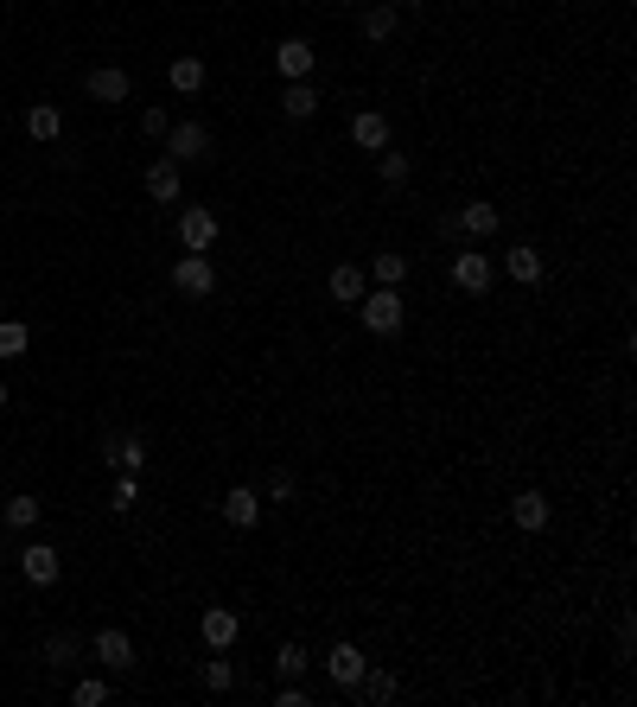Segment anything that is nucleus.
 Segmentation results:
<instances>
[{
	"mask_svg": "<svg viewBox=\"0 0 637 707\" xmlns=\"http://www.w3.org/2000/svg\"><path fill=\"white\" fill-rule=\"evenodd\" d=\"M357 319L370 325L376 338H395L408 325V306H402V287H370L364 300H357Z\"/></svg>",
	"mask_w": 637,
	"mask_h": 707,
	"instance_id": "nucleus-1",
	"label": "nucleus"
},
{
	"mask_svg": "<svg viewBox=\"0 0 637 707\" xmlns=\"http://www.w3.org/2000/svg\"><path fill=\"white\" fill-rule=\"evenodd\" d=\"M172 287H179L185 300H204V293H217V268H211V255L185 249L179 262H172Z\"/></svg>",
	"mask_w": 637,
	"mask_h": 707,
	"instance_id": "nucleus-2",
	"label": "nucleus"
},
{
	"mask_svg": "<svg viewBox=\"0 0 637 707\" xmlns=\"http://www.w3.org/2000/svg\"><path fill=\"white\" fill-rule=\"evenodd\" d=\"M364 669H370V657H364L357 644H332V650H325V676H332V688H338V695H351Z\"/></svg>",
	"mask_w": 637,
	"mask_h": 707,
	"instance_id": "nucleus-3",
	"label": "nucleus"
},
{
	"mask_svg": "<svg viewBox=\"0 0 637 707\" xmlns=\"http://www.w3.org/2000/svg\"><path fill=\"white\" fill-rule=\"evenodd\" d=\"M58 574H64V555L51 542H32L26 555H20V580L26 586H58Z\"/></svg>",
	"mask_w": 637,
	"mask_h": 707,
	"instance_id": "nucleus-4",
	"label": "nucleus"
},
{
	"mask_svg": "<svg viewBox=\"0 0 637 707\" xmlns=\"http://www.w3.org/2000/svg\"><path fill=\"white\" fill-rule=\"evenodd\" d=\"M211 153V134H204V122H172L166 128V160H204Z\"/></svg>",
	"mask_w": 637,
	"mask_h": 707,
	"instance_id": "nucleus-5",
	"label": "nucleus"
},
{
	"mask_svg": "<svg viewBox=\"0 0 637 707\" xmlns=\"http://www.w3.org/2000/svg\"><path fill=\"white\" fill-rule=\"evenodd\" d=\"M90 650H96V663H102V669H115V676H128V669H134V637H128V631H115V625H109V631H96V644H90Z\"/></svg>",
	"mask_w": 637,
	"mask_h": 707,
	"instance_id": "nucleus-6",
	"label": "nucleus"
},
{
	"mask_svg": "<svg viewBox=\"0 0 637 707\" xmlns=\"http://www.w3.org/2000/svg\"><path fill=\"white\" fill-rule=\"evenodd\" d=\"M83 90H90L96 102H128L134 96V77L122 71V64H96V71L83 77Z\"/></svg>",
	"mask_w": 637,
	"mask_h": 707,
	"instance_id": "nucleus-7",
	"label": "nucleus"
},
{
	"mask_svg": "<svg viewBox=\"0 0 637 707\" xmlns=\"http://www.w3.org/2000/svg\"><path fill=\"white\" fill-rule=\"evenodd\" d=\"M313 64H319V51L306 45V39H281L274 45V71H281L287 83H300V77H313Z\"/></svg>",
	"mask_w": 637,
	"mask_h": 707,
	"instance_id": "nucleus-8",
	"label": "nucleus"
},
{
	"mask_svg": "<svg viewBox=\"0 0 637 707\" xmlns=\"http://www.w3.org/2000/svg\"><path fill=\"white\" fill-rule=\"evenodd\" d=\"M223 523H230V529H255V523H262V491L230 485V491H223Z\"/></svg>",
	"mask_w": 637,
	"mask_h": 707,
	"instance_id": "nucleus-9",
	"label": "nucleus"
},
{
	"mask_svg": "<svg viewBox=\"0 0 637 707\" xmlns=\"http://www.w3.org/2000/svg\"><path fill=\"white\" fill-rule=\"evenodd\" d=\"M179 243H185V249H198V255H211V243H217V217L204 211V204L179 211Z\"/></svg>",
	"mask_w": 637,
	"mask_h": 707,
	"instance_id": "nucleus-10",
	"label": "nucleus"
},
{
	"mask_svg": "<svg viewBox=\"0 0 637 707\" xmlns=\"http://www.w3.org/2000/svg\"><path fill=\"white\" fill-rule=\"evenodd\" d=\"M453 287H459V293H485V287H491V255L459 249V255H453Z\"/></svg>",
	"mask_w": 637,
	"mask_h": 707,
	"instance_id": "nucleus-11",
	"label": "nucleus"
},
{
	"mask_svg": "<svg viewBox=\"0 0 637 707\" xmlns=\"http://www.w3.org/2000/svg\"><path fill=\"white\" fill-rule=\"evenodd\" d=\"M504 274H510V281H523V287H536L542 274H548V262H542L536 243H510L504 249Z\"/></svg>",
	"mask_w": 637,
	"mask_h": 707,
	"instance_id": "nucleus-12",
	"label": "nucleus"
},
{
	"mask_svg": "<svg viewBox=\"0 0 637 707\" xmlns=\"http://www.w3.org/2000/svg\"><path fill=\"white\" fill-rule=\"evenodd\" d=\"M198 631H204V644H211V650H230L236 637H243V618H236L230 606H211L198 618Z\"/></svg>",
	"mask_w": 637,
	"mask_h": 707,
	"instance_id": "nucleus-13",
	"label": "nucleus"
},
{
	"mask_svg": "<svg viewBox=\"0 0 637 707\" xmlns=\"http://www.w3.org/2000/svg\"><path fill=\"white\" fill-rule=\"evenodd\" d=\"M325 287H332V300H338V306H357V300L370 293V274L357 268V262H338L332 274H325Z\"/></svg>",
	"mask_w": 637,
	"mask_h": 707,
	"instance_id": "nucleus-14",
	"label": "nucleus"
},
{
	"mask_svg": "<svg viewBox=\"0 0 637 707\" xmlns=\"http://www.w3.org/2000/svg\"><path fill=\"white\" fill-rule=\"evenodd\" d=\"M402 695V682L389 676V669H364L357 676V688H351V701H364V707H383V701H395Z\"/></svg>",
	"mask_w": 637,
	"mask_h": 707,
	"instance_id": "nucleus-15",
	"label": "nucleus"
},
{
	"mask_svg": "<svg viewBox=\"0 0 637 707\" xmlns=\"http://www.w3.org/2000/svg\"><path fill=\"white\" fill-rule=\"evenodd\" d=\"M319 83L313 77H300V83H287V96H281V109H287V122H313V115H319Z\"/></svg>",
	"mask_w": 637,
	"mask_h": 707,
	"instance_id": "nucleus-16",
	"label": "nucleus"
},
{
	"mask_svg": "<svg viewBox=\"0 0 637 707\" xmlns=\"http://www.w3.org/2000/svg\"><path fill=\"white\" fill-rule=\"evenodd\" d=\"M26 134H32L39 147H51V141L64 134V109H58V102H32V109H26Z\"/></svg>",
	"mask_w": 637,
	"mask_h": 707,
	"instance_id": "nucleus-17",
	"label": "nucleus"
},
{
	"mask_svg": "<svg viewBox=\"0 0 637 707\" xmlns=\"http://www.w3.org/2000/svg\"><path fill=\"white\" fill-rule=\"evenodd\" d=\"M510 523L529 529V536H536V529H548V497H542V491H516V497H510Z\"/></svg>",
	"mask_w": 637,
	"mask_h": 707,
	"instance_id": "nucleus-18",
	"label": "nucleus"
},
{
	"mask_svg": "<svg viewBox=\"0 0 637 707\" xmlns=\"http://www.w3.org/2000/svg\"><path fill=\"white\" fill-rule=\"evenodd\" d=\"M102 459H109L115 472H141V465H147V440H141V434H122V440H102Z\"/></svg>",
	"mask_w": 637,
	"mask_h": 707,
	"instance_id": "nucleus-19",
	"label": "nucleus"
},
{
	"mask_svg": "<svg viewBox=\"0 0 637 707\" xmlns=\"http://www.w3.org/2000/svg\"><path fill=\"white\" fill-rule=\"evenodd\" d=\"M141 185H147L153 204H179V160H153Z\"/></svg>",
	"mask_w": 637,
	"mask_h": 707,
	"instance_id": "nucleus-20",
	"label": "nucleus"
},
{
	"mask_svg": "<svg viewBox=\"0 0 637 707\" xmlns=\"http://www.w3.org/2000/svg\"><path fill=\"white\" fill-rule=\"evenodd\" d=\"M395 26H402V7H395V0H376V7L364 13V39H370V45H389Z\"/></svg>",
	"mask_w": 637,
	"mask_h": 707,
	"instance_id": "nucleus-21",
	"label": "nucleus"
},
{
	"mask_svg": "<svg viewBox=\"0 0 637 707\" xmlns=\"http://www.w3.org/2000/svg\"><path fill=\"white\" fill-rule=\"evenodd\" d=\"M497 223H504V211L485 198H472V204H459V230L466 236H497Z\"/></svg>",
	"mask_w": 637,
	"mask_h": 707,
	"instance_id": "nucleus-22",
	"label": "nucleus"
},
{
	"mask_svg": "<svg viewBox=\"0 0 637 707\" xmlns=\"http://www.w3.org/2000/svg\"><path fill=\"white\" fill-rule=\"evenodd\" d=\"M204 77H211V71H204V58H172V64H166V83H172L179 96H198Z\"/></svg>",
	"mask_w": 637,
	"mask_h": 707,
	"instance_id": "nucleus-23",
	"label": "nucleus"
},
{
	"mask_svg": "<svg viewBox=\"0 0 637 707\" xmlns=\"http://www.w3.org/2000/svg\"><path fill=\"white\" fill-rule=\"evenodd\" d=\"M351 141L364 147V153H383V147H389V122H383L376 109H364V115L351 122Z\"/></svg>",
	"mask_w": 637,
	"mask_h": 707,
	"instance_id": "nucleus-24",
	"label": "nucleus"
},
{
	"mask_svg": "<svg viewBox=\"0 0 637 707\" xmlns=\"http://www.w3.org/2000/svg\"><path fill=\"white\" fill-rule=\"evenodd\" d=\"M77 657H83V637H77V631H51V637H45V663H51V669H71Z\"/></svg>",
	"mask_w": 637,
	"mask_h": 707,
	"instance_id": "nucleus-25",
	"label": "nucleus"
},
{
	"mask_svg": "<svg viewBox=\"0 0 637 707\" xmlns=\"http://www.w3.org/2000/svg\"><path fill=\"white\" fill-rule=\"evenodd\" d=\"M306 669H313V657H306V644H281V650H274V676H281V682H300Z\"/></svg>",
	"mask_w": 637,
	"mask_h": 707,
	"instance_id": "nucleus-26",
	"label": "nucleus"
},
{
	"mask_svg": "<svg viewBox=\"0 0 637 707\" xmlns=\"http://www.w3.org/2000/svg\"><path fill=\"white\" fill-rule=\"evenodd\" d=\"M370 281H376V287H402V281H408V255H395V249L376 255V262H370Z\"/></svg>",
	"mask_w": 637,
	"mask_h": 707,
	"instance_id": "nucleus-27",
	"label": "nucleus"
},
{
	"mask_svg": "<svg viewBox=\"0 0 637 707\" xmlns=\"http://www.w3.org/2000/svg\"><path fill=\"white\" fill-rule=\"evenodd\" d=\"M0 516H7V523L13 529H39V497H32V491H20V497H7V510H0Z\"/></svg>",
	"mask_w": 637,
	"mask_h": 707,
	"instance_id": "nucleus-28",
	"label": "nucleus"
},
{
	"mask_svg": "<svg viewBox=\"0 0 637 707\" xmlns=\"http://www.w3.org/2000/svg\"><path fill=\"white\" fill-rule=\"evenodd\" d=\"M204 688H211V695H223V688H236V663L223 657V650H211V663H204Z\"/></svg>",
	"mask_w": 637,
	"mask_h": 707,
	"instance_id": "nucleus-29",
	"label": "nucleus"
},
{
	"mask_svg": "<svg viewBox=\"0 0 637 707\" xmlns=\"http://www.w3.org/2000/svg\"><path fill=\"white\" fill-rule=\"evenodd\" d=\"M26 344H32V332L20 319H0V357H26Z\"/></svg>",
	"mask_w": 637,
	"mask_h": 707,
	"instance_id": "nucleus-30",
	"label": "nucleus"
},
{
	"mask_svg": "<svg viewBox=\"0 0 637 707\" xmlns=\"http://www.w3.org/2000/svg\"><path fill=\"white\" fill-rule=\"evenodd\" d=\"M109 695H115V688L102 682V676H83V682L71 688V701H77V707H102V701H109Z\"/></svg>",
	"mask_w": 637,
	"mask_h": 707,
	"instance_id": "nucleus-31",
	"label": "nucleus"
},
{
	"mask_svg": "<svg viewBox=\"0 0 637 707\" xmlns=\"http://www.w3.org/2000/svg\"><path fill=\"white\" fill-rule=\"evenodd\" d=\"M376 172H383L389 185H402V179H408V153H395V147H383V153H376Z\"/></svg>",
	"mask_w": 637,
	"mask_h": 707,
	"instance_id": "nucleus-32",
	"label": "nucleus"
},
{
	"mask_svg": "<svg viewBox=\"0 0 637 707\" xmlns=\"http://www.w3.org/2000/svg\"><path fill=\"white\" fill-rule=\"evenodd\" d=\"M268 497H274V504H287V497H294V472H287V465H274V472H268V485H262Z\"/></svg>",
	"mask_w": 637,
	"mask_h": 707,
	"instance_id": "nucleus-33",
	"label": "nucleus"
},
{
	"mask_svg": "<svg viewBox=\"0 0 637 707\" xmlns=\"http://www.w3.org/2000/svg\"><path fill=\"white\" fill-rule=\"evenodd\" d=\"M134 504H141V485H134V472H122V485H115L109 510H134Z\"/></svg>",
	"mask_w": 637,
	"mask_h": 707,
	"instance_id": "nucleus-34",
	"label": "nucleus"
},
{
	"mask_svg": "<svg viewBox=\"0 0 637 707\" xmlns=\"http://www.w3.org/2000/svg\"><path fill=\"white\" fill-rule=\"evenodd\" d=\"M166 128H172L166 109H141V134H147V141H166Z\"/></svg>",
	"mask_w": 637,
	"mask_h": 707,
	"instance_id": "nucleus-35",
	"label": "nucleus"
},
{
	"mask_svg": "<svg viewBox=\"0 0 637 707\" xmlns=\"http://www.w3.org/2000/svg\"><path fill=\"white\" fill-rule=\"evenodd\" d=\"M306 701H313V695H306L300 682H281V688H274V707H306Z\"/></svg>",
	"mask_w": 637,
	"mask_h": 707,
	"instance_id": "nucleus-36",
	"label": "nucleus"
},
{
	"mask_svg": "<svg viewBox=\"0 0 637 707\" xmlns=\"http://www.w3.org/2000/svg\"><path fill=\"white\" fill-rule=\"evenodd\" d=\"M395 7H421V0H395Z\"/></svg>",
	"mask_w": 637,
	"mask_h": 707,
	"instance_id": "nucleus-37",
	"label": "nucleus"
},
{
	"mask_svg": "<svg viewBox=\"0 0 637 707\" xmlns=\"http://www.w3.org/2000/svg\"><path fill=\"white\" fill-rule=\"evenodd\" d=\"M0 408H7V383H0Z\"/></svg>",
	"mask_w": 637,
	"mask_h": 707,
	"instance_id": "nucleus-38",
	"label": "nucleus"
}]
</instances>
